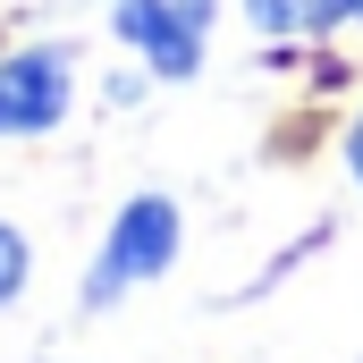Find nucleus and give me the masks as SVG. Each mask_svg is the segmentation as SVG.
I'll return each instance as SVG.
<instances>
[{"instance_id":"nucleus-6","label":"nucleus","mask_w":363,"mask_h":363,"mask_svg":"<svg viewBox=\"0 0 363 363\" xmlns=\"http://www.w3.org/2000/svg\"><path fill=\"white\" fill-rule=\"evenodd\" d=\"M338 161H347V178L363 186V110L347 118V135H338Z\"/></svg>"},{"instance_id":"nucleus-5","label":"nucleus","mask_w":363,"mask_h":363,"mask_svg":"<svg viewBox=\"0 0 363 363\" xmlns=\"http://www.w3.org/2000/svg\"><path fill=\"white\" fill-rule=\"evenodd\" d=\"M26 279H34V237H26L17 220H0V304H17Z\"/></svg>"},{"instance_id":"nucleus-3","label":"nucleus","mask_w":363,"mask_h":363,"mask_svg":"<svg viewBox=\"0 0 363 363\" xmlns=\"http://www.w3.org/2000/svg\"><path fill=\"white\" fill-rule=\"evenodd\" d=\"M77 110V51L68 43H17L0 51V144L51 135Z\"/></svg>"},{"instance_id":"nucleus-7","label":"nucleus","mask_w":363,"mask_h":363,"mask_svg":"<svg viewBox=\"0 0 363 363\" xmlns=\"http://www.w3.org/2000/svg\"><path fill=\"white\" fill-rule=\"evenodd\" d=\"M355 26H363V0H355Z\"/></svg>"},{"instance_id":"nucleus-4","label":"nucleus","mask_w":363,"mask_h":363,"mask_svg":"<svg viewBox=\"0 0 363 363\" xmlns=\"http://www.w3.org/2000/svg\"><path fill=\"white\" fill-rule=\"evenodd\" d=\"M237 17L262 43H321V34L355 26V0H237Z\"/></svg>"},{"instance_id":"nucleus-2","label":"nucleus","mask_w":363,"mask_h":363,"mask_svg":"<svg viewBox=\"0 0 363 363\" xmlns=\"http://www.w3.org/2000/svg\"><path fill=\"white\" fill-rule=\"evenodd\" d=\"M211 17H220V0H110V34H118L161 85L203 77V60H211Z\"/></svg>"},{"instance_id":"nucleus-1","label":"nucleus","mask_w":363,"mask_h":363,"mask_svg":"<svg viewBox=\"0 0 363 363\" xmlns=\"http://www.w3.org/2000/svg\"><path fill=\"white\" fill-rule=\"evenodd\" d=\"M178 254H186V211L169 194H127L118 220L101 228V254L85 262V313H110V304H127L135 287L169 279Z\"/></svg>"}]
</instances>
